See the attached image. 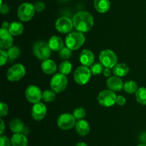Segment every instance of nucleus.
Here are the masks:
<instances>
[{
  "label": "nucleus",
  "mask_w": 146,
  "mask_h": 146,
  "mask_svg": "<svg viewBox=\"0 0 146 146\" xmlns=\"http://www.w3.org/2000/svg\"><path fill=\"white\" fill-rule=\"evenodd\" d=\"M100 62L104 67L113 69L118 64V57L115 53L111 50H104L99 54Z\"/></svg>",
  "instance_id": "nucleus-6"
},
{
  "label": "nucleus",
  "mask_w": 146,
  "mask_h": 146,
  "mask_svg": "<svg viewBox=\"0 0 146 146\" xmlns=\"http://www.w3.org/2000/svg\"><path fill=\"white\" fill-rule=\"evenodd\" d=\"M79 60L81 62L83 66L86 67H91L94 62L95 60V57L91 50L85 49L81 52L79 57Z\"/></svg>",
  "instance_id": "nucleus-16"
},
{
  "label": "nucleus",
  "mask_w": 146,
  "mask_h": 146,
  "mask_svg": "<svg viewBox=\"0 0 146 146\" xmlns=\"http://www.w3.org/2000/svg\"><path fill=\"white\" fill-rule=\"evenodd\" d=\"M42 93L39 87L34 84H31L26 89V98L30 103L36 104L42 100Z\"/></svg>",
  "instance_id": "nucleus-11"
},
{
  "label": "nucleus",
  "mask_w": 146,
  "mask_h": 146,
  "mask_svg": "<svg viewBox=\"0 0 146 146\" xmlns=\"http://www.w3.org/2000/svg\"><path fill=\"white\" fill-rule=\"evenodd\" d=\"M50 48L52 51L59 52L64 47V42L62 38L58 36H52L48 42Z\"/></svg>",
  "instance_id": "nucleus-17"
},
{
  "label": "nucleus",
  "mask_w": 146,
  "mask_h": 146,
  "mask_svg": "<svg viewBox=\"0 0 146 146\" xmlns=\"http://www.w3.org/2000/svg\"><path fill=\"white\" fill-rule=\"evenodd\" d=\"M135 98L137 102L143 105H146V88L140 87L135 92Z\"/></svg>",
  "instance_id": "nucleus-26"
},
{
  "label": "nucleus",
  "mask_w": 146,
  "mask_h": 146,
  "mask_svg": "<svg viewBox=\"0 0 146 146\" xmlns=\"http://www.w3.org/2000/svg\"><path fill=\"white\" fill-rule=\"evenodd\" d=\"M0 146H11V141L7 136L1 135L0 136Z\"/></svg>",
  "instance_id": "nucleus-34"
},
{
  "label": "nucleus",
  "mask_w": 146,
  "mask_h": 146,
  "mask_svg": "<svg viewBox=\"0 0 146 146\" xmlns=\"http://www.w3.org/2000/svg\"><path fill=\"white\" fill-rule=\"evenodd\" d=\"M9 25H10V24H9L8 21H4V22L2 23V24H1V29L8 30L9 28Z\"/></svg>",
  "instance_id": "nucleus-41"
},
{
  "label": "nucleus",
  "mask_w": 146,
  "mask_h": 146,
  "mask_svg": "<svg viewBox=\"0 0 146 146\" xmlns=\"http://www.w3.org/2000/svg\"><path fill=\"white\" fill-rule=\"evenodd\" d=\"M8 30L13 36H19L24 31V25L21 21H14L10 24Z\"/></svg>",
  "instance_id": "nucleus-23"
},
{
  "label": "nucleus",
  "mask_w": 146,
  "mask_h": 146,
  "mask_svg": "<svg viewBox=\"0 0 146 146\" xmlns=\"http://www.w3.org/2000/svg\"><path fill=\"white\" fill-rule=\"evenodd\" d=\"M137 146H146V145H145V144H140V145H138Z\"/></svg>",
  "instance_id": "nucleus-44"
},
{
  "label": "nucleus",
  "mask_w": 146,
  "mask_h": 146,
  "mask_svg": "<svg viewBox=\"0 0 146 146\" xmlns=\"http://www.w3.org/2000/svg\"><path fill=\"white\" fill-rule=\"evenodd\" d=\"M29 129H28V127H24V130H23L22 133H22V134H24V135L27 136V135L29 134Z\"/></svg>",
  "instance_id": "nucleus-42"
},
{
  "label": "nucleus",
  "mask_w": 146,
  "mask_h": 146,
  "mask_svg": "<svg viewBox=\"0 0 146 146\" xmlns=\"http://www.w3.org/2000/svg\"><path fill=\"white\" fill-rule=\"evenodd\" d=\"M55 27L57 31L63 34L70 32L74 28V23L71 19L66 17L58 18L55 23Z\"/></svg>",
  "instance_id": "nucleus-12"
},
{
  "label": "nucleus",
  "mask_w": 146,
  "mask_h": 146,
  "mask_svg": "<svg viewBox=\"0 0 146 146\" xmlns=\"http://www.w3.org/2000/svg\"><path fill=\"white\" fill-rule=\"evenodd\" d=\"M9 112V107L6 103L1 102L0 103V116L1 117H4V116L7 115L8 114Z\"/></svg>",
  "instance_id": "nucleus-35"
},
{
  "label": "nucleus",
  "mask_w": 146,
  "mask_h": 146,
  "mask_svg": "<svg viewBox=\"0 0 146 146\" xmlns=\"http://www.w3.org/2000/svg\"><path fill=\"white\" fill-rule=\"evenodd\" d=\"M42 71L46 74H53L56 72L57 66L55 62L52 60H46L41 64Z\"/></svg>",
  "instance_id": "nucleus-18"
},
{
  "label": "nucleus",
  "mask_w": 146,
  "mask_h": 146,
  "mask_svg": "<svg viewBox=\"0 0 146 146\" xmlns=\"http://www.w3.org/2000/svg\"><path fill=\"white\" fill-rule=\"evenodd\" d=\"M34 5L31 3L25 2L21 4L17 10V16L21 21H29L34 17L35 14Z\"/></svg>",
  "instance_id": "nucleus-4"
},
{
  "label": "nucleus",
  "mask_w": 146,
  "mask_h": 146,
  "mask_svg": "<svg viewBox=\"0 0 146 146\" xmlns=\"http://www.w3.org/2000/svg\"><path fill=\"white\" fill-rule=\"evenodd\" d=\"M7 54H8L9 60L8 62L9 63H13L21 54V50L17 46H12L7 50Z\"/></svg>",
  "instance_id": "nucleus-25"
},
{
  "label": "nucleus",
  "mask_w": 146,
  "mask_h": 146,
  "mask_svg": "<svg viewBox=\"0 0 146 146\" xmlns=\"http://www.w3.org/2000/svg\"><path fill=\"white\" fill-rule=\"evenodd\" d=\"M56 99V92L52 90H47L42 93V100L46 102H51Z\"/></svg>",
  "instance_id": "nucleus-29"
},
{
  "label": "nucleus",
  "mask_w": 146,
  "mask_h": 146,
  "mask_svg": "<svg viewBox=\"0 0 146 146\" xmlns=\"http://www.w3.org/2000/svg\"><path fill=\"white\" fill-rule=\"evenodd\" d=\"M76 119L75 118L74 115H71L70 113H64L61 115L57 119V125L58 127L62 130H71L76 126Z\"/></svg>",
  "instance_id": "nucleus-10"
},
{
  "label": "nucleus",
  "mask_w": 146,
  "mask_h": 146,
  "mask_svg": "<svg viewBox=\"0 0 146 146\" xmlns=\"http://www.w3.org/2000/svg\"><path fill=\"white\" fill-rule=\"evenodd\" d=\"M26 74V69L21 64H16L10 67L7 73V77L9 81L17 82L24 77Z\"/></svg>",
  "instance_id": "nucleus-9"
},
{
  "label": "nucleus",
  "mask_w": 146,
  "mask_h": 146,
  "mask_svg": "<svg viewBox=\"0 0 146 146\" xmlns=\"http://www.w3.org/2000/svg\"><path fill=\"white\" fill-rule=\"evenodd\" d=\"M24 124L20 119H14L9 123V128L14 133H21L24 129Z\"/></svg>",
  "instance_id": "nucleus-24"
},
{
  "label": "nucleus",
  "mask_w": 146,
  "mask_h": 146,
  "mask_svg": "<svg viewBox=\"0 0 146 146\" xmlns=\"http://www.w3.org/2000/svg\"><path fill=\"white\" fill-rule=\"evenodd\" d=\"M76 130L80 136H86L89 133L90 125L88 122L84 120H80L76 122Z\"/></svg>",
  "instance_id": "nucleus-19"
},
{
  "label": "nucleus",
  "mask_w": 146,
  "mask_h": 146,
  "mask_svg": "<svg viewBox=\"0 0 146 146\" xmlns=\"http://www.w3.org/2000/svg\"><path fill=\"white\" fill-rule=\"evenodd\" d=\"M138 84L135 81L133 80H129L124 83L123 90H125V92L128 93V94H133V93H135L138 90Z\"/></svg>",
  "instance_id": "nucleus-27"
},
{
  "label": "nucleus",
  "mask_w": 146,
  "mask_h": 146,
  "mask_svg": "<svg viewBox=\"0 0 146 146\" xmlns=\"http://www.w3.org/2000/svg\"><path fill=\"white\" fill-rule=\"evenodd\" d=\"M12 34L9 30L1 29H0V47L2 50H6L12 47L13 37Z\"/></svg>",
  "instance_id": "nucleus-14"
},
{
  "label": "nucleus",
  "mask_w": 146,
  "mask_h": 146,
  "mask_svg": "<svg viewBox=\"0 0 146 146\" xmlns=\"http://www.w3.org/2000/svg\"><path fill=\"white\" fill-rule=\"evenodd\" d=\"M1 121V125H0V134L3 135L4 132V129H5V125H4V122L2 119H0Z\"/></svg>",
  "instance_id": "nucleus-40"
},
{
  "label": "nucleus",
  "mask_w": 146,
  "mask_h": 146,
  "mask_svg": "<svg viewBox=\"0 0 146 146\" xmlns=\"http://www.w3.org/2000/svg\"><path fill=\"white\" fill-rule=\"evenodd\" d=\"M86 41V37L83 32L74 31L69 33L66 37L65 44L71 50H77L82 47Z\"/></svg>",
  "instance_id": "nucleus-2"
},
{
  "label": "nucleus",
  "mask_w": 146,
  "mask_h": 146,
  "mask_svg": "<svg viewBox=\"0 0 146 146\" xmlns=\"http://www.w3.org/2000/svg\"><path fill=\"white\" fill-rule=\"evenodd\" d=\"M73 115L76 120H83L86 115V112L85 109L83 107H77L76 109L74 110Z\"/></svg>",
  "instance_id": "nucleus-31"
},
{
  "label": "nucleus",
  "mask_w": 146,
  "mask_h": 146,
  "mask_svg": "<svg viewBox=\"0 0 146 146\" xmlns=\"http://www.w3.org/2000/svg\"><path fill=\"white\" fill-rule=\"evenodd\" d=\"M129 71V67L125 63H118L113 68V72L114 75L119 77H125L128 74Z\"/></svg>",
  "instance_id": "nucleus-22"
},
{
  "label": "nucleus",
  "mask_w": 146,
  "mask_h": 146,
  "mask_svg": "<svg viewBox=\"0 0 146 146\" xmlns=\"http://www.w3.org/2000/svg\"><path fill=\"white\" fill-rule=\"evenodd\" d=\"M104 68H105L104 66L100 62L93 64L91 66V67H90V70H91V74H94V75H99L101 73H103Z\"/></svg>",
  "instance_id": "nucleus-30"
},
{
  "label": "nucleus",
  "mask_w": 146,
  "mask_h": 146,
  "mask_svg": "<svg viewBox=\"0 0 146 146\" xmlns=\"http://www.w3.org/2000/svg\"><path fill=\"white\" fill-rule=\"evenodd\" d=\"M126 102V99L123 95L117 96L116 98V104L119 106H123Z\"/></svg>",
  "instance_id": "nucleus-38"
},
{
  "label": "nucleus",
  "mask_w": 146,
  "mask_h": 146,
  "mask_svg": "<svg viewBox=\"0 0 146 146\" xmlns=\"http://www.w3.org/2000/svg\"><path fill=\"white\" fill-rule=\"evenodd\" d=\"M94 7L98 12L106 13L111 7L110 0H94Z\"/></svg>",
  "instance_id": "nucleus-21"
},
{
  "label": "nucleus",
  "mask_w": 146,
  "mask_h": 146,
  "mask_svg": "<svg viewBox=\"0 0 146 146\" xmlns=\"http://www.w3.org/2000/svg\"><path fill=\"white\" fill-rule=\"evenodd\" d=\"M58 55L60 58L62 60H68L72 55V50L67 47H64L61 51H59Z\"/></svg>",
  "instance_id": "nucleus-32"
},
{
  "label": "nucleus",
  "mask_w": 146,
  "mask_h": 146,
  "mask_svg": "<svg viewBox=\"0 0 146 146\" xmlns=\"http://www.w3.org/2000/svg\"><path fill=\"white\" fill-rule=\"evenodd\" d=\"M33 53L38 60L44 61L48 60L51 54V50L47 42L44 41L36 42L33 46Z\"/></svg>",
  "instance_id": "nucleus-3"
},
{
  "label": "nucleus",
  "mask_w": 146,
  "mask_h": 146,
  "mask_svg": "<svg viewBox=\"0 0 146 146\" xmlns=\"http://www.w3.org/2000/svg\"><path fill=\"white\" fill-rule=\"evenodd\" d=\"M91 72L90 68L86 66H80L76 69L74 73V79L77 84L84 85L87 84L91 79Z\"/></svg>",
  "instance_id": "nucleus-8"
},
{
  "label": "nucleus",
  "mask_w": 146,
  "mask_h": 146,
  "mask_svg": "<svg viewBox=\"0 0 146 146\" xmlns=\"http://www.w3.org/2000/svg\"><path fill=\"white\" fill-rule=\"evenodd\" d=\"M0 11L2 14H7L9 12V7L7 4H3L1 0V6H0Z\"/></svg>",
  "instance_id": "nucleus-37"
},
{
  "label": "nucleus",
  "mask_w": 146,
  "mask_h": 146,
  "mask_svg": "<svg viewBox=\"0 0 146 146\" xmlns=\"http://www.w3.org/2000/svg\"><path fill=\"white\" fill-rule=\"evenodd\" d=\"M75 146H88L86 143H84V142H80V143H77Z\"/></svg>",
  "instance_id": "nucleus-43"
},
{
  "label": "nucleus",
  "mask_w": 146,
  "mask_h": 146,
  "mask_svg": "<svg viewBox=\"0 0 146 146\" xmlns=\"http://www.w3.org/2000/svg\"><path fill=\"white\" fill-rule=\"evenodd\" d=\"M34 8L37 12H41L45 9V4L42 1H38L34 3Z\"/></svg>",
  "instance_id": "nucleus-36"
},
{
  "label": "nucleus",
  "mask_w": 146,
  "mask_h": 146,
  "mask_svg": "<svg viewBox=\"0 0 146 146\" xmlns=\"http://www.w3.org/2000/svg\"><path fill=\"white\" fill-rule=\"evenodd\" d=\"M116 98L115 92L111 90H105L98 94V102L103 107H109L116 103Z\"/></svg>",
  "instance_id": "nucleus-7"
},
{
  "label": "nucleus",
  "mask_w": 146,
  "mask_h": 146,
  "mask_svg": "<svg viewBox=\"0 0 146 146\" xmlns=\"http://www.w3.org/2000/svg\"><path fill=\"white\" fill-rule=\"evenodd\" d=\"M145 145H146V140H145Z\"/></svg>",
  "instance_id": "nucleus-46"
},
{
  "label": "nucleus",
  "mask_w": 146,
  "mask_h": 146,
  "mask_svg": "<svg viewBox=\"0 0 146 146\" xmlns=\"http://www.w3.org/2000/svg\"><path fill=\"white\" fill-rule=\"evenodd\" d=\"M111 74V68L105 67V68H104V71H103V74H104V75L105 76V77H110Z\"/></svg>",
  "instance_id": "nucleus-39"
},
{
  "label": "nucleus",
  "mask_w": 146,
  "mask_h": 146,
  "mask_svg": "<svg viewBox=\"0 0 146 146\" xmlns=\"http://www.w3.org/2000/svg\"><path fill=\"white\" fill-rule=\"evenodd\" d=\"M58 70L61 74L66 76L68 75L72 70V64L70 62L65 60L60 64L59 67H58Z\"/></svg>",
  "instance_id": "nucleus-28"
},
{
  "label": "nucleus",
  "mask_w": 146,
  "mask_h": 146,
  "mask_svg": "<svg viewBox=\"0 0 146 146\" xmlns=\"http://www.w3.org/2000/svg\"><path fill=\"white\" fill-rule=\"evenodd\" d=\"M8 60L9 57L7 52H6L4 50L1 49V50H0V65L1 67L4 66L7 63V62L8 61Z\"/></svg>",
  "instance_id": "nucleus-33"
},
{
  "label": "nucleus",
  "mask_w": 146,
  "mask_h": 146,
  "mask_svg": "<svg viewBox=\"0 0 146 146\" xmlns=\"http://www.w3.org/2000/svg\"><path fill=\"white\" fill-rule=\"evenodd\" d=\"M11 146H27L28 140L22 133H14L11 138Z\"/></svg>",
  "instance_id": "nucleus-20"
},
{
  "label": "nucleus",
  "mask_w": 146,
  "mask_h": 146,
  "mask_svg": "<svg viewBox=\"0 0 146 146\" xmlns=\"http://www.w3.org/2000/svg\"><path fill=\"white\" fill-rule=\"evenodd\" d=\"M47 109L45 104L42 102H37L34 104L31 108V115L34 120L36 121L42 120L46 115Z\"/></svg>",
  "instance_id": "nucleus-13"
},
{
  "label": "nucleus",
  "mask_w": 146,
  "mask_h": 146,
  "mask_svg": "<svg viewBox=\"0 0 146 146\" xmlns=\"http://www.w3.org/2000/svg\"><path fill=\"white\" fill-rule=\"evenodd\" d=\"M106 86L109 90L113 92H120L123 89L124 83L123 80L117 76L109 77L106 81Z\"/></svg>",
  "instance_id": "nucleus-15"
},
{
  "label": "nucleus",
  "mask_w": 146,
  "mask_h": 146,
  "mask_svg": "<svg viewBox=\"0 0 146 146\" xmlns=\"http://www.w3.org/2000/svg\"><path fill=\"white\" fill-rule=\"evenodd\" d=\"M65 1H70V0H65Z\"/></svg>",
  "instance_id": "nucleus-45"
},
{
  "label": "nucleus",
  "mask_w": 146,
  "mask_h": 146,
  "mask_svg": "<svg viewBox=\"0 0 146 146\" xmlns=\"http://www.w3.org/2000/svg\"><path fill=\"white\" fill-rule=\"evenodd\" d=\"M68 84L66 76L61 73H56L53 76L50 82V86L56 93H61L66 90Z\"/></svg>",
  "instance_id": "nucleus-5"
},
{
  "label": "nucleus",
  "mask_w": 146,
  "mask_h": 146,
  "mask_svg": "<svg viewBox=\"0 0 146 146\" xmlns=\"http://www.w3.org/2000/svg\"><path fill=\"white\" fill-rule=\"evenodd\" d=\"M74 27L78 31L87 32L92 29L94 19L92 14L86 11H81L74 14L72 18Z\"/></svg>",
  "instance_id": "nucleus-1"
}]
</instances>
